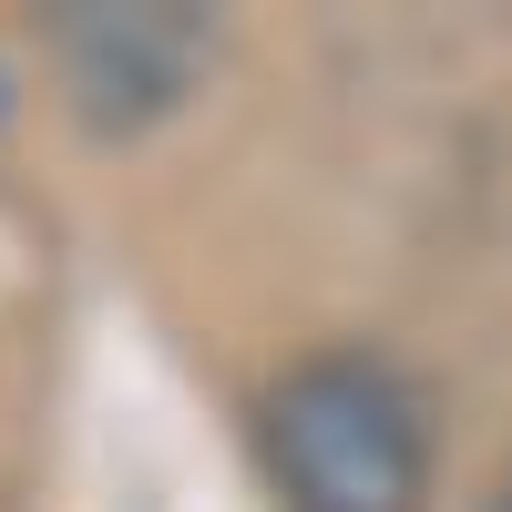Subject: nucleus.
Segmentation results:
<instances>
[{
    "mask_svg": "<svg viewBox=\"0 0 512 512\" xmlns=\"http://www.w3.org/2000/svg\"><path fill=\"white\" fill-rule=\"evenodd\" d=\"M256 441L287 512H420L431 492V410L369 349L297 359L256 410Z\"/></svg>",
    "mask_w": 512,
    "mask_h": 512,
    "instance_id": "1",
    "label": "nucleus"
},
{
    "mask_svg": "<svg viewBox=\"0 0 512 512\" xmlns=\"http://www.w3.org/2000/svg\"><path fill=\"white\" fill-rule=\"evenodd\" d=\"M52 52H62V72H72L93 123H144V113L195 93L205 52H216V21L205 11H123V0H93V11L52 21Z\"/></svg>",
    "mask_w": 512,
    "mask_h": 512,
    "instance_id": "2",
    "label": "nucleus"
}]
</instances>
